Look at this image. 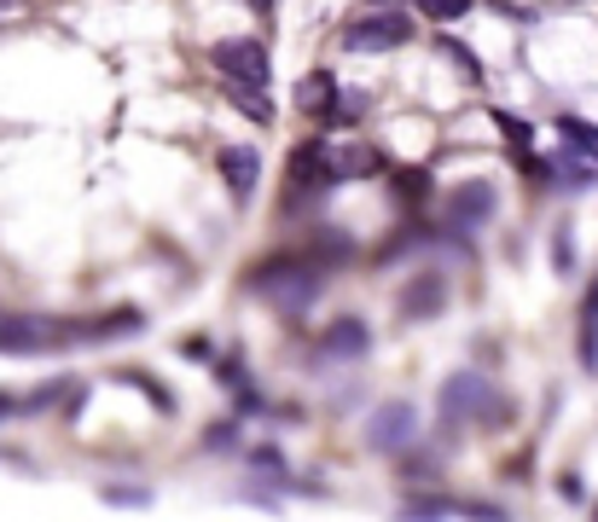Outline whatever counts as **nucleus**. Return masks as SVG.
Wrapping results in <instances>:
<instances>
[{
	"instance_id": "18",
	"label": "nucleus",
	"mask_w": 598,
	"mask_h": 522,
	"mask_svg": "<svg viewBox=\"0 0 598 522\" xmlns=\"http://www.w3.org/2000/svg\"><path fill=\"white\" fill-rule=\"evenodd\" d=\"M419 7H425L430 18H459L465 7H471V0H419Z\"/></svg>"
},
{
	"instance_id": "4",
	"label": "nucleus",
	"mask_w": 598,
	"mask_h": 522,
	"mask_svg": "<svg viewBox=\"0 0 598 522\" xmlns=\"http://www.w3.org/2000/svg\"><path fill=\"white\" fill-rule=\"evenodd\" d=\"M412 435H419V412H412L407 401H389V406H378V412H372V424H367V448H378V453H401Z\"/></svg>"
},
{
	"instance_id": "12",
	"label": "nucleus",
	"mask_w": 598,
	"mask_h": 522,
	"mask_svg": "<svg viewBox=\"0 0 598 522\" xmlns=\"http://www.w3.org/2000/svg\"><path fill=\"white\" fill-rule=\"evenodd\" d=\"M297 104H302L308 117H320V122H326V111L337 104V88H331V76H326V70L302 76V82H297Z\"/></svg>"
},
{
	"instance_id": "13",
	"label": "nucleus",
	"mask_w": 598,
	"mask_h": 522,
	"mask_svg": "<svg viewBox=\"0 0 598 522\" xmlns=\"http://www.w3.org/2000/svg\"><path fill=\"white\" fill-rule=\"evenodd\" d=\"M227 99L239 104L245 117H256V122H273V104H268V93H256L250 82H227Z\"/></svg>"
},
{
	"instance_id": "14",
	"label": "nucleus",
	"mask_w": 598,
	"mask_h": 522,
	"mask_svg": "<svg viewBox=\"0 0 598 522\" xmlns=\"http://www.w3.org/2000/svg\"><path fill=\"white\" fill-rule=\"evenodd\" d=\"M581 365H587V372H598V291H592L587 320H581Z\"/></svg>"
},
{
	"instance_id": "7",
	"label": "nucleus",
	"mask_w": 598,
	"mask_h": 522,
	"mask_svg": "<svg viewBox=\"0 0 598 522\" xmlns=\"http://www.w3.org/2000/svg\"><path fill=\"white\" fill-rule=\"evenodd\" d=\"M320 163L331 180H367L383 169V157L372 145H320Z\"/></svg>"
},
{
	"instance_id": "22",
	"label": "nucleus",
	"mask_w": 598,
	"mask_h": 522,
	"mask_svg": "<svg viewBox=\"0 0 598 522\" xmlns=\"http://www.w3.org/2000/svg\"><path fill=\"white\" fill-rule=\"evenodd\" d=\"M250 7H262V12H273V0H250Z\"/></svg>"
},
{
	"instance_id": "15",
	"label": "nucleus",
	"mask_w": 598,
	"mask_h": 522,
	"mask_svg": "<svg viewBox=\"0 0 598 522\" xmlns=\"http://www.w3.org/2000/svg\"><path fill=\"white\" fill-rule=\"evenodd\" d=\"M558 134H564L569 145L592 151V163H598V128H587V122H576V117H558Z\"/></svg>"
},
{
	"instance_id": "1",
	"label": "nucleus",
	"mask_w": 598,
	"mask_h": 522,
	"mask_svg": "<svg viewBox=\"0 0 598 522\" xmlns=\"http://www.w3.org/2000/svg\"><path fill=\"white\" fill-rule=\"evenodd\" d=\"M250 284H256L262 297H273L285 313H297V308H308V302L320 297L326 273L315 268V255H308V261H273V268H262V273H256Z\"/></svg>"
},
{
	"instance_id": "8",
	"label": "nucleus",
	"mask_w": 598,
	"mask_h": 522,
	"mask_svg": "<svg viewBox=\"0 0 598 522\" xmlns=\"http://www.w3.org/2000/svg\"><path fill=\"white\" fill-rule=\"evenodd\" d=\"M448 215L459 227H482L494 215V187H488V180H465V187H454L448 192Z\"/></svg>"
},
{
	"instance_id": "10",
	"label": "nucleus",
	"mask_w": 598,
	"mask_h": 522,
	"mask_svg": "<svg viewBox=\"0 0 598 522\" xmlns=\"http://www.w3.org/2000/svg\"><path fill=\"white\" fill-rule=\"evenodd\" d=\"M367 343H372V331L360 325V320H337V325L320 337V354H326V360H355V354H367Z\"/></svg>"
},
{
	"instance_id": "23",
	"label": "nucleus",
	"mask_w": 598,
	"mask_h": 522,
	"mask_svg": "<svg viewBox=\"0 0 598 522\" xmlns=\"http://www.w3.org/2000/svg\"><path fill=\"white\" fill-rule=\"evenodd\" d=\"M378 7H383V0H378Z\"/></svg>"
},
{
	"instance_id": "19",
	"label": "nucleus",
	"mask_w": 598,
	"mask_h": 522,
	"mask_svg": "<svg viewBox=\"0 0 598 522\" xmlns=\"http://www.w3.org/2000/svg\"><path fill=\"white\" fill-rule=\"evenodd\" d=\"M407 511L412 516H441V511H454L448 500H407Z\"/></svg>"
},
{
	"instance_id": "9",
	"label": "nucleus",
	"mask_w": 598,
	"mask_h": 522,
	"mask_svg": "<svg viewBox=\"0 0 598 522\" xmlns=\"http://www.w3.org/2000/svg\"><path fill=\"white\" fill-rule=\"evenodd\" d=\"M401 308H407V320H436L441 308H448V284H441V273H419L401 291Z\"/></svg>"
},
{
	"instance_id": "17",
	"label": "nucleus",
	"mask_w": 598,
	"mask_h": 522,
	"mask_svg": "<svg viewBox=\"0 0 598 522\" xmlns=\"http://www.w3.org/2000/svg\"><path fill=\"white\" fill-rule=\"evenodd\" d=\"M441 52H448V59H454V64H459V70H465V76H477V70H482V64H477V59H471V52H465V47H459V41H448V36H441Z\"/></svg>"
},
{
	"instance_id": "16",
	"label": "nucleus",
	"mask_w": 598,
	"mask_h": 522,
	"mask_svg": "<svg viewBox=\"0 0 598 522\" xmlns=\"http://www.w3.org/2000/svg\"><path fill=\"white\" fill-rule=\"evenodd\" d=\"M396 187H401L407 198H425V192H430V174H425V169H407V174H396Z\"/></svg>"
},
{
	"instance_id": "11",
	"label": "nucleus",
	"mask_w": 598,
	"mask_h": 522,
	"mask_svg": "<svg viewBox=\"0 0 598 522\" xmlns=\"http://www.w3.org/2000/svg\"><path fill=\"white\" fill-rule=\"evenodd\" d=\"M256 169H262V157H256L250 145H227L221 151V174H227V187H232V198H250V187H256Z\"/></svg>"
},
{
	"instance_id": "21",
	"label": "nucleus",
	"mask_w": 598,
	"mask_h": 522,
	"mask_svg": "<svg viewBox=\"0 0 598 522\" xmlns=\"http://www.w3.org/2000/svg\"><path fill=\"white\" fill-rule=\"evenodd\" d=\"M106 500H111V505H122V500H128V505H146V488H111Z\"/></svg>"
},
{
	"instance_id": "6",
	"label": "nucleus",
	"mask_w": 598,
	"mask_h": 522,
	"mask_svg": "<svg viewBox=\"0 0 598 522\" xmlns=\"http://www.w3.org/2000/svg\"><path fill=\"white\" fill-rule=\"evenodd\" d=\"M216 70L227 76V82L268 88V47L262 41H221L216 47Z\"/></svg>"
},
{
	"instance_id": "20",
	"label": "nucleus",
	"mask_w": 598,
	"mask_h": 522,
	"mask_svg": "<svg viewBox=\"0 0 598 522\" xmlns=\"http://www.w3.org/2000/svg\"><path fill=\"white\" fill-rule=\"evenodd\" d=\"M494 122H500V128H506V140H517V145H524V140H529V122H517V117H506V111H500V117H494Z\"/></svg>"
},
{
	"instance_id": "2",
	"label": "nucleus",
	"mask_w": 598,
	"mask_h": 522,
	"mask_svg": "<svg viewBox=\"0 0 598 522\" xmlns=\"http://www.w3.org/2000/svg\"><path fill=\"white\" fill-rule=\"evenodd\" d=\"M441 418H454V424H465V418H477V424H494V389L482 372H454L448 383H441Z\"/></svg>"
},
{
	"instance_id": "5",
	"label": "nucleus",
	"mask_w": 598,
	"mask_h": 522,
	"mask_svg": "<svg viewBox=\"0 0 598 522\" xmlns=\"http://www.w3.org/2000/svg\"><path fill=\"white\" fill-rule=\"evenodd\" d=\"M70 325H53V320H23V313H0V354H30V349H47V343H64Z\"/></svg>"
},
{
	"instance_id": "3",
	"label": "nucleus",
	"mask_w": 598,
	"mask_h": 522,
	"mask_svg": "<svg viewBox=\"0 0 598 522\" xmlns=\"http://www.w3.org/2000/svg\"><path fill=\"white\" fill-rule=\"evenodd\" d=\"M412 41V18L407 12H372V18H360L355 30L343 36L349 52H396Z\"/></svg>"
}]
</instances>
